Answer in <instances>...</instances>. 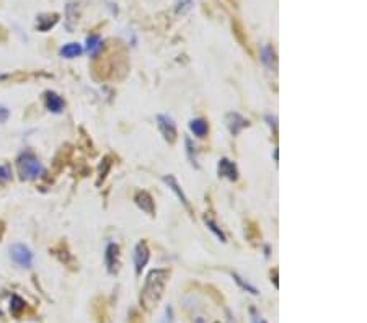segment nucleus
<instances>
[{
	"instance_id": "obj_22",
	"label": "nucleus",
	"mask_w": 367,
	"mask_h": 323,
	"mask_svg": "<svg viewBox=\"0 0 367 323\" xmlns=\"http://www.w3.org/2000/svg\"><path fill=\"white\" fill-rule=\"evenodd\" d=\"M196 323H204V321H202L201 318H198V321H196Z\"/></svg>"
},
{
	"instance_id": "obj_19",
	"label": "nucleus",
	"mask_w": 367,
	"mask_h": 323,
	"mask_svg": "<svg viewBox=\"0 0 367 323\" xmlns=\"http://www.w3.org/2000/svg\"><path fill=\"white\" fill-rule=\"evenodd\" d=\"M206 224H207V227L211 229L212 232H214L215 235L219 237V239H220V242H225V235L222 234V230H219V229H217V226H215V224H214L212 221H207V219H206Z\"/></svg>"
},
{
	"instance_id": "obj_9",
	"label": "nucleus",
	"mask_w": 367,
	"mask_h": 323,
	"mask_svg": "<svg viewBox=\"0 0 367 323\" xmlns=\"http://www.w3.org/2000/svg\"><path fill=\"white\" fill-rule=\"evenodd\" d=\"M57 22H59L57 13H43V15H39L36 20V28L39 31H49Z\"/></svg>"
},
{
	"instance_id": "obj_10",
	"label": "nucleus",
	"mask_w": 367,
	"mask_h": 323,
	"mask_svg": "<svg viewBox=\"0 0 367 323\" xmlns=\"http://www.w3.org/2000/svg\"><path fill=\"white\" fill-rule=\"evenodd\" d=\"M227 124H228V129H230L232 134H238L240 131L248 124V121L243 116H240L238 113H228L227 115Z\"/></svg>"
},
{
	"instance_id": "obj_18",
	"label": "nucleus",
	"mask_w": 367,
	"mask_h": 323,
	"mask_svg": "<svg viewBox=\"0 0 367 323\" xmlns=\"http://www.w3.org/2000/svg\"><path fill=\"white\" fill-rule=\"evenodd\" d=\"M233 279L237 281L238 284L241 286V289H245V291H248V292H250V294H253V295H257V294H258V291H257V289H255L253 286H250V284H248V282H245L243 279L240 278L238 274H233Z\"/></svg>"
},
{
	"instance_id": "obj_5",
	"label": "nucleus",
	"mask_w": 367,
	"mask_h": 323,
	"mask_svg": "<svg viewBox=\"0 0 367 323\" xmlns=\"http://www.w3.org/2000/svg\"><path fill=\"white\" fill-rule=\"evenodd\" d=\"M149 261V248H147V243L146 242H139L136 245V250H134V265H136V273L141 274L142 268L147 265Z\"/></svg>"
},
{
	"instance_id": "obj_12",
	"label": "nucleus",
	"mask_w": 367,
	"mask_h": 323,
	"mask_svg": "<svg viewBox=\"0 0 367 323\" xmlns=\"http://www.w3.org/2000/svg\"><path fill=\"white\" fill-rule=\"evenodd\" d=\"M163 181H165L167 184H168V188L173 191V193L178 196V199L185 204L186 207H189V204H188V199H186V196H185V193H183L181 191V188H180V184H178V181L175 180V178L172 176V175H168V176H163Z\"/></svg>"
},
{
	"instance_id": "obj_3",
	"label": "nucleus",
	"mask_w": 367,
	"mask_h": 323,
	"mask_svg": "<svg viewBox=\"0 0 367 323\" xmlns=\"http://www.w3.org/2000/svg\"><path fill=\"white\" fill-rule=\"evenodd\" d=\"M10 260L20 268H31L33 265V253L28 247L22 243H15L10 247Z\"/></svg>"
},
{
	"instance_id": "obj_1",
	"label": "nucleus",
	"mask_w": 367,
	"mask_h": 323,
	"mask_svg": "<svg viewBox=\"0 0 367 323\" xmlns=\"http://www.w3.org/2000/svg\"><path fill=\"white\" fill-rule=\"evenodd\" d=\"M170 273L167 269H152L144 282V287L141 291V305L146 310H152V308L159 304V300L163 294V289L167 286Z\"/></svg>"
},
{
	"instance_id": "obj_20",
	"label": "nucleus",
	"mask_w": 367,
	"mask_h": 323,
	"mask_svg": "<svg viewBox=\"0 0 367 323\" xmlns=\"http://www.w3.org/2000/svg\"><path fill=\"white\" fill-rule=\"evenodd\" d=\"M7 118H9V110L2 106V108H0V123H5Z\"/></svg>"
},
{
	"instance_id": "obj_2",
	"label": "nucleus",
	"mask_w": 367,
	"mask_h": 323,
	"mask_svg": "<svg viewBox=\"0 0 367 323\" xmlns=\"http://www.w3.org/2000/svg\"><path fill=\"white\" fill-rule=\"evenodd\" d=\"M17 167H18V175L22 180H36V178H39L44 173L41 162L31 152H25L20 157Z\"/></svg>"
},
{
	"instance_id": "obj_11",
	"label": "nucleus",
	"mask_w": 367,
	"mask_h": 323,
	"mask_svg": "<svg viewBox=\"0 0 367 323\" xmlns=\"http://www.w3.org/2000/svg\"><path fill=\"white\" fill-rule=\"evenodd\" d=\"M44 101H46V108H48L49 111H52V113H61V111L64 110L62 98L57 93H54V91H48L44 96Z\"/></svg>"
},
{
	"instance_id": "obj_4",
	"label": "nucleus",
	"mask_w": 367,
	"mask_h": 323,
	"mask_svg": "<svg viewBox=\"0 0 367 323\" xmlns=\"http://www.w3.org/2000/svg\"><path fill=\"white\" fill-rule=\"evenodd\" d=\"M157 124H159V129L163 134V137H165L170 144H173L176 141L178 133H176V126L172 118H168L167 115H159L157 116Z\"/></svg>"
},
{
	"instance_id": "obj_21",
	"label": "nucleus",
	"mask_w": 367,
	"mask_h": 323,
	"mask_svg": "<svg viewBox=\"0 0 367 323\" xmlns=\"http://www.w3.org/2000/svg\"><path fill=\"white\" fill-rule=\"evenodd\" d=\"M2 234H4V222L0 221V239H2Z\"/></svg>"
},
{
	"instance_id": "obj_14",
	"label": "nucleus",
	"mask_w": 367,
	"mask_h": 323,
	"mask_svg": "<svg viewBox=\"0 0 367 323\" xmlns=\"http://www.w3.org/2000/svg\"><path fill=\"white\" fill-rule=\"evenodd\" d=\"M189 128H191L194 136H198V137H206L207 131H209V126L204 120H193L189 123Z\"/></svg>"
},
{
	"instance_id": "obj_17",
	"label": "nucleus",
	"mask_w": 367,
	"mask_h": 323,
	"mask_svg": "<svg viewBox=\"0 0 367 323\" xmlns=\"http://www.w3.org/2000/svg\"><path fill=\"white\" fill-rule=\"evenodd\" d=\"M25 302L18 297V295H13V299H12V305H10V310L15 313V315H18V310H23L25 308Z\"/></svg>"
},
{
	"instance_id": "obj_13",
	"label": "nucleus",
	"mask_w": 367,
	"mask_h": 323,
	"mask_svg": "<svg viewBox=\"0 0 367 323\" xmlns=\"http://www.w3.org/2000/svg\"><path fill=\"white\" fill-rule=\"evenodd\" d=\"M61 56L65 57V59H72V57H77L82 54V46L78 43H69L65 44L64 48H61Z\"/></svg>"
},
{
	"instance_id": "obj_6",
	"label": "nucleus",
	"mask_w": 367,
	"mask_h": 323,
	"mask_svg": "<svg viewBox=\"0 0 367 323\" xmlns=\"http://www.w3.org/2000/svg\"><path fill=\"white\" fill-rule=\"evenodd\" d=\"M104 261H106L109 273H117V269H119V247H117L116 243H109L108 245L106 255H104Z\"/></svg>"
},
{
	"instance_id": "obj_8",
	"label": "nucleus",
	"mask_w": 367,
	"mask_h": 323,
	"mask_svg": "<svg viewBox=\"0 0 367 323\" xmlns=\"http://www.w3.org/2000/svg\"><path fill=\"white\" fill-rule=\"evenodd\" d=\"M219 175L228 178L230 181H237L238 171H237V167H235L233 162H230L228 159H222L219 162Z\"/></svg>"
},
{
	"instance_id": "obj_16",
	"label": "nucleus",
	"mask_w": 367,
	"mask_h": 323,
	"mask_svg": "<svg viewBox=\"0 0 367 323\" xmlns=\"http://www.w3.org/2000/svg\"><path fill=\"white\" fill-rule=\"evenodd\" d=\"M12 180V170L9 165H0V184H5Z\"/></svg>"
},
{
	"instance_id": "obj_7",
	"label": "nucleus",
	"mask_w": 367,
	"mask_h": 323,
	"mask_svg": "<svg viewBox=\"0 0 367 323\" xmlns=\"http://www.w3.org/2000/svg\"><path fill=\"white\" fill-rule=\"evenodd\" d=\"M136 204H137V206H139L146 214L154 216V212H155L154 199H152V196H150L149 193H146V191H139V193L136 194Z\"/></svg>"
},
{
	"instance_id": "obj_15",
	"label": "nucleus",
	"mask_w": 367,
	"mask_h": 323,
	"mask_svg": "<svg viewBox=\"0 0 367 323\" xmlns=\"http://www.w3.org/2000/svg\"><path fill=\"white\" fill-rule=\"evenodd\" d=\"M101 46H103V41L98 35H90L87 38V51L90 54H95L98 49H101Z\"/></svg>"
}]
</instances>
